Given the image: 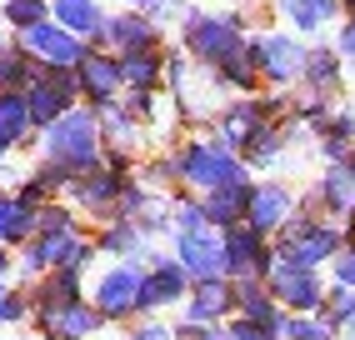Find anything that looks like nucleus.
Wrapping results in <instances>:
<instances>
[{
    "label": "nucleus",
    "instance_id": "f257e3e1",
    "mask_svg": "<svg viewBox=\"0 0 355 340\" xmlns=\"http://www.w3.org/2000/svg\"><path fill=\"white\" fill-rule=\"evenodd\" d=\"M345 250V230L336 226H320L311 221V215H291L286 230H280V260H291V265H305V271H315L320 260H336Z\"/></svg>",
    "mask_w": 355,
    "mask_h": 340
},
{
    "label": "nucleus",
    "instance_id": "f03ea898",
    "mask_svg": "<svg viewBox=\"0 0 355 340\" xmlns=\"http://www.w3.org/2000/svg\"><path fill=\"white\" fill-rule=\"evenodd\" d=\"M270 296L275 305H286L295 315H320L325 305V290L315 280V271H305V265H291V260H270Z\"/></svg>",
    "mask_w": 355,
    "mask_h": 340
},
{
    "label": "nucleus",
    "instance_id": "7ed1b4c3",
    "mask_svg": "<svg viewBox=\"0 0 355 340\" xmlns=\"http://www.w3.org/2000/svg\"><path fill=\"white\" fill-rule=\"evenodd\" d=\"M180 176L200 185V190H220V185H245V170L235 165L230 151L220 145H191V151L180 155Z\"/></svg>",
    "mask_w": 355,
    "mask_h": 340
},
{
    "label": "nucleus",
    "instance_id": "20e7f679",
    "mask_svg": "<svg viewBox=\"0 0 355 340\" xmlns=\"http://www.w3.org/2000/svg\"><path fill=\"white\" fill-rule=\"evenodd\" d=\"M185 45L200 56V60H216L225 65L230 56H241V26L230 15H196L185 26Z\"/></svg>",
    "mask_w": 355,
    "mask_h": 340
},
{
    "label": "nucleus",
    "instance_id": "39448f33",
    "mask_svg": "<svg viewBox=\"0 0 355 340\" xmlns=\"http://www.w3.org/2000/svg\"><path fill=\"white\" fill-rule=\"evenodd\" d=\"M225 271L235 280L270 275V255H266V246H260V230H250V226H230L225 230Z\"/></svg>",
    "mask_w": 355,
    "mask_h": 340
},
{
    "label": "nucleus",
    "instance_id": "423d86ee",
    "mask_svg": "<svg viewBox=\"0 0 355 340\" xmlns=\"http://www.w3.org/2000/svg\"><path fill=\"white\" fill-rule=\"evenodd\" d=\"M45 145H51V155L65 160V165H90L96 160V126H90V115H65Z\"/></svg>",
    "mask_w": 355,
    "mask_h": 340
},
{
    "label": "nucleus",
    "instance_id": "0eeeda50",
    "mask_svg": "<svg viewBox=\"0 0 355 340\" xmlns=\"http://www.w3.org/2000/svg\"><path fill=\"white\" fill-rule=\"evenodd\" d=\"M295 215V201L286 185H255L250 190V205H245V226L250 230H286V221Z\"/></svg>",
    "mask_w": 355,
    "mask_h": 340
},
{
    "label": "nucleus",
    "instance_id": "6e6552de",
    "mask_svg": "<svg viewBox=\"0 0 355 340\" xmlns=\"http://www.w3.org/2000/svg\"><path fill=\"white\" fill-rule=\"evenodd\" d=\"M180 260H185V271H191V275L216 280L220 265H225V240H216L210 230H185L180 235Z\"/></svg>",
    "mask_w": 355,
    "mask_h": 340
},
{
    "label": "nucleus",
    "instance_id": "1a4fd4ad",
    "mask_svg": "<svg viewBox=\"0 0 355 340\" xmlns=\"http://www.w3.org/2000/svg\"><path fill=\"white\" fill-rule=\"evenodd\" d=\"M255 60H260V70H266L270 80H295V76H305V51L291 40V35H266L255 45Z\"/></svg>",
    "mask_w": 355,
    "mask_h": 340
},
{
    "label": "nucleus",
    "instance_id": "9d476101",
    "mask_svg": "<svg viewBox=\"0 0 355 340\" xmlns=\"http://www.w3.org/2000/svg\"><path fill=\"white\" fill-rule=\"evenodd\" d=\"M96 325H101V315L85 310L80 300H70V305H45V310H40V330L51 335V340H76V335H90Z\"/></svg>",
    "mask_w": 355,
    "mask_h": 340
},
{
    "label": "nucleus",
    "instance_id": "9b49d317",
    "mask_svg": "<svg viewBox=\"0 0 355 340\" xmlns=\"http://www.w3.org/2000/svg\"><path fill=\"white\" fill-rule=\"evenodd\" d=\"M140 290H146V280H140L135 271H110L105 280H101V315H130V310H140Z\"/></svg>",
    "mask_w": 355,
    "mask_h": 340
},
{
    "label": "nucleus",
    "instance_id": "f8f14e48",
    "mask_svg": "<svg viewBox=\"0 0 355 340\" xmlns=\"http://www.w3.org/2000/svg\"><path fill=\"white\" fill-rule=\"evenodd\" d=\"M320 205L330 215H350L355 210V160L350 165H330L320 176Z\"/></svg>",
    "mask_w": 355,
    "mask_h": 340
},
{
    "label": "nucleus",
    "instance_id": "ddd939ff",
    "mask_svg": "<svg viewBox=\"0 0 355 340\" xmlns=\"http://www.w3.org/2000/svg\"><path fill=\"white\" fill-rule=\"evenodd\" d=\"M26 45H31V51H40L51 65H76V60H85V56H80V45L70 40L65 31H51V26L26 31Z\"/></svg>",
    "mask_w": 355,
    "mask_h": 340
},
{
    "label": "nucleus",
    "instance_id": "4468645a",
    "mask_svg": "<svg viewBox=\"0 0 355 340\" xmlns=\"http://www.w3.org/2000/svg\"><path fill=\"white\" fill-rule=\"evenodd\" d=\"M220 130H225V145H241V151H245V145L266 130V110L250 105V101H245V105H230L225 120H220Z\"/></svg>",
    "mask_w": 355,
    "mask_h": 340
},
{
    "label": "nucleus",
    "instance_id": "2eb2a0df",
    "mask_svg": "<svg viewBox=\"0 0 355 340\" xmlns=\"http://www.w3.org/2000/svg\"><path fill=\"white\" fill-rule=\"evenodd\" d=\"M185 296V271L180 265H160V271L146 280V290H140V310H150V305H171Z\"/></svg>",
    "mask_w": 355,
    "mask_h": 340
},
{
    "label": "nucleus",
    "instance_id": "dca6fc26",
    "mask_svg": "<svg viewBox=\"0 0 355 340\" xmlns=\"http://www.w3.org/2000/svg\"><path fill=\"white\" fill-rule=\"evenodd\" d=\"M80 80H85V90L96 95V101H110L115 85H121V60H110V56H85V60H80Z\"/></svg>",
    "mask_w": 355,
    "mask_h": 340
},
{
    "label": "nucleus",
    "instance_id": "f3484780",
    "mask_svg": "<svg viewBox=\"0 0 355 340\" xmlns=\"http://www.w3.org/2000/svg\"><path fill=\"white\" fill-rule=\"evenodd\" d=\"M235 305V296L220 285V280H200V290H196V300H191V325H210L216 315H225Z\"/></svg>",
    "mask_w": 355,
    "mask_h": 340
},
{
    "label": "nucleus",
    "instance_id": "a211bd4d",
    "mask_svg": "<svg viewBox=\"0 0 355 340\" xmlns=\"http://www.w3.org/2000/svg\"><path fill=\"white\" fill-rule=\"evenodd\" d=\"M305 80L315 85V95H330L340 85V51H305Z\"/></svg>",
    "mask_w": 355,
    "mask_h": 340
},
{
    "label": "nucleus",
    "instance_id": "6ab92c4d",
    "mask_svg": "<svg viewBox=\"0 0 355 340\" xmlns=\"http://www.w3.org/2000/svg\"><path fill=\"white\" fill-rule=\"evenodd\" d=\"M280 10H286L300 31H320L330 15H340V0H280Z\"/></svg>",
    "mask_w": 355,
    "mask_h": 340
},
{
    "label": "nucleus",
    "instance_id": "aec40b11",
    "mask_svg": "<svg viewBox=\"0 0 355 340\" xmlns=\"http://www.w3.org/2000/svg\"><path fill=\"white\" fill-rule=\"evenodd\" d=\"M245 205H250V190L245 185H220V190H210L205 215H210V221H220V226H235V215H241Z\"/></svg>",
    "mask_w": 355,
    "mask_h": 340
},
{
    "label": "nucleus",
    "instance_id": "412c9836",
    "mask_svg": "<svg viewBox=\"0 0 355 340\" xmlns=\"http://www.w3.org/2000/svg\"><path fill=\"white\" fill-rule=\"evenodd\" d=\"M121 80H130L140 95H146L155 80H160V56L150 51H135V56H121Z\"/></svg>",
    "mask_w": 355,
    "mask_h": 340
},
{
    "label": "nucleus",
    "instance_id": "4be33fe9",
    "mask_svg": "<svg viewBox=\"0 0 355 340\" xmlns=\"http://www.w3.org/2000/svg\"><path fill=\"white\" fill-rule=\"evenodd\" d=\"M105 35H110L115 45H130V56H135V51H150V45H155V31L146 26V20H110Z\"/></svg>",
    "mask_w": 355,
    "mask_h": 340
},
{
    "label": "nucleus",
    "instance_id": "5701e85b",
    "mask_svg": "<svg viewBox=\"0 0 355 340\" xmlns=\"http://www.w3.org/2000/svg\"><path fill=\"white\" fill-rule=\"evenodd\" d=\"M280 340H340V335H336V325H325L320 315H286Z\"/></svg>",
    "mask_w": 355,
    "mask_h": 340
},
{
    "label": "nucleus",
    "instance_id": "b1692460",
    "mask_svg": "<svg viewBox=\"0 0 355 340\" xmlns=\"http://www.w3.org/2000/svg\"><path fill=\"white\" fill-rule=\"evenodd\" d=\"M55 15L65 20L70 31H96V26H101V20H96V15H101V10H96V0H60Z\"/></svg>",
    "mask_w": 355,
    "mask_h": 340
},
{
    "label": "nucleus",
    "instance_id": "393cba45",
    "mask_svg": "<svg viewBox=\"0 0 355 340\" xmlns=\"http://www.w3.org/2000/svg\"><path fill=\"white\" fill-rule=\"evenodd\" d=\"M65 90H70V85H40V90L31 95V115H35V120H51V115H60V110H65V101H70Z\"/></svg>",
    "mask_w": 355,
    "mask_h": 340
},
{
    "label": "nucleus",
    "instance_id": "a878e982",
    "mask_svg": "<svg viewBox=\"0 0 355 340\" xmlns=\"http://www.w3.org/2000/svg\"><path fill=\"white\" fill-rule=\"evenodd\" d=\"M255 70H260V60H255V45H250V51H241V56H230V60H225V80L250 85V80H255Z\"/></svg>",
    "mask_w": 355,
    "mask_h": 340
},
{
    "label": "nucleus",
    "instance_id": "bb28decb",
    "mask_svg": "<svg viewBox=\"0 0 355 340\" xmlns=\"http://www.w3.org/2000/svg\"><path fill=\"white\" fill-rule=\"evenodd\" d=\"M245 151H250V160H255V165H270V160H275V151H280V130H275V126H266V130H260V135L245 145Z\"/></svg>",
    "mask_w": 355,
    "mask_h": 340
},
{
    "label": "nucleus",
    "instance_id": "cd10ccee",
    "mask_svg": "<svg viewBox=\"0 0 355 340\" xmlns=\"http://www.w3.org/2000/svg\"><path fill=\"white\" fill-rule=\"evenodd\" d=\"M40 6H35V0H15V6H10V20H15V26H26V31H35L40 26Z\"/></svg>",
    "mask_w": 355,
    "mask_h": 340
},
{
    "label": "nucleus",
    "instance_id": "c85d7f7f",
    "mask_svg": "<svg viewBox=\"0 0 355 340\" xmlns=\"http://www.w3.org/2000/svg\"><path fill=\"white\" fill-rule=\"evenodd\" d=\"M330 265H336V285H345V290H355V250L345 246L336 260H330Z\"/></svg>",
    "mask_w": 355,
    "mask_h": 340
},
{
    "label": "nucleus",
    "instance_id": "c756f323",
    "mask_svg": "<svg viewBox=\"0 0 355 340\" xmlns=\"http://www.w3.org/2000/svg\"><path fill=\"white\" fill-rule=\"evenodd\" d=\"M230 340H280V335H270L266 325H250V321H235V325H230Z\"/></svg>",
    "mask_w": 355,
    "mask_h": 340
},
{
    "label": "nucleus",
    "instance_id": "7c9ffc66",
    "mask_svg": "<svg viewBox=\"0 0 355 340\" xmlns=\"http://www.w3.org/2000/svg\"><path fill=\"white\" fill-rule=\"evenodd\" d=\"M140 6L155 10V15H165V20H171V15H191V10H185V0H140Z\"/></svg>",
    "mask_w": 355,
    "mask_h": 340
},
{
    "label": "nucleus",
    "instance_id": "2f4dec72",
    "mask_svg": "<svg viewBox=\"0 0 355 340\" xmlns=\"http://www.w3.org/2000/svg\"><path fill=\"white\" fill-rule=\"evenodd\" d=\"M105 246H110V250H125V246H135V230H125V226H121V230H110V235H105Z\"/></svg>",
    "mask_w": 355,
    "mask_h": 340
},
{
    "label": "nucleus",
    "instance_id": "473e14b6",
    "mask_svg": "<svg viewBox=\"0 0 355 340\" xmlns=\"http://www.w3.org/2000/svg\"><path fill=\"white\" fill-rule=\"evenodd\" d=\"M340 56L355 60V20H345V31H340Z\"/></svg>",
    "mask_w": 355,
    "mask_h": 340
},
{
    "label": "nucleus",
    "instance_id": "72a5a7b5",
    "mask_svg": "<svg viewBox=\"0 0 355 340\" xmlns=\"http://www.w3.org/2000/svg\"><path fill=\"white\" fill-rule=\"evenodd\" d=\"M20 315V300L15 296H6V290H0V321H15Z\"/></svg>",
    "mask_w": 355,
    "mask_h": 340
},
{
    "label": "nucleus",
    "instance_id": "f704fd0d",
    "mask_svg": "<svg viewBox=\"0 0 355 340\" xmlns=\"http://www.w3.org/2000/svg\"><path fill=\"white\" fill-rule=\"evenodd\" d=\"M345 246H350V250H355V210H350V215H345Z\"/></svg>",
    "mask_w": 355,
    "mask_h": 340
},
{
    "label": "nucleus",
    "instance_id": "c9c22d12",
    "mask_svg": "<svg viewBox=\"0 0 355 340\" xmlns=\"http://www.w3.org/2000/svg\"><path fill=\"white\" fill-rule=\"evenodd\" d=\"M135 340H171V330H140Z\"/></svg>",
    "mask_w": 355,
    "mask_h": 340
},
{
    "label": "nucleus",
    "instance_id": "e433bc0d",
    "mask_svg": "<svg viewBox=\"0 0 355 340\" xmlns=\"http://www.w3.org/2000/svg\"><path fill=\"white\" fill-rule=\"evenodd\" d=\"M336 335H345V340H355V315H350V321H340V330Z\"/></svg>",
    "mask_w": 355,
    "mask_h": 340
},
{
    "label": "nucleus",
    "instance_id": "4c0bfd02",
    "mask_svg": "<svg viewBox=\"0 0 355 340\" xmlns=\"http://www.w3.org/2000/svg\"><path fill=\"white\" fill-rule=\"evenodd\" d=\"M340 6H345V10H350V20H355V0H340Z\"/></svg>",
    "mask_w": 355,
    "mask_h": 340
},
{
    "label": "nucleus",
    "instance_id": "58836bf2",
    "mask_svg": "<svg viewBox=\"0 0 355 340\" xmlns=\"http://www.w3.org/2000/svg\"><path fill=\"white\" fill-rule=\"evenodd\" d=\"M0 271H6V255H0Z\"/></svg>",
    "mask_w": 355,
    "mask_h": 340
}]
</instances>
